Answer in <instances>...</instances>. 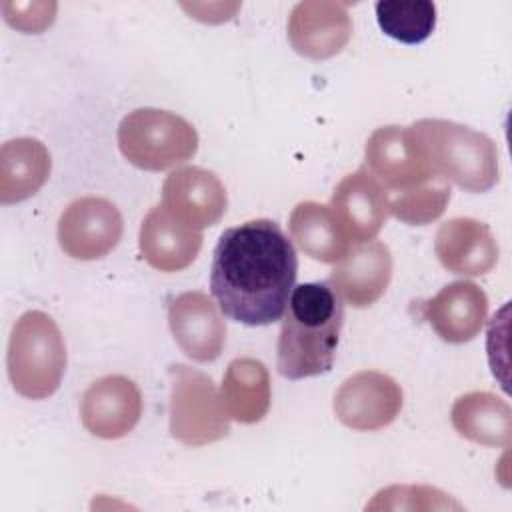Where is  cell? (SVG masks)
Segmentation results:
<instances>
[{"label":"cell","mask_w":512,"mask_h":512,"mask_svg":"<svg viewBox=\"0 0 512 512\" xmlns=\"http://www.w3.org/2000/svg\"><path fill=\"white\" fill-rule=\"evenodd\" d=\"M298 274V256L268 218L226 228L212 254L210 292L222 314L246 326H266L286 310Z\"/></svg>","instance_id":"cell-1"},{"label":"cell","mask_w":512,"mask_h":512,"mask_svg":"<svg viewBox=\"0 0 512 512\" xmlns=\"http://www.w3.org/2000/svg\"><path fill=\"white\" fill-rule=\"evenodd\" d=\"M344 306L328 282L294 286L278 336V372L288 380L320 376L332 370Z\"/></svg>","instance_id":"cell-2"},{"label":"cell","mask_w":512,"mask_h":512,"mask_svg":"<svg viewBox=\"0 0 512 512\" xmlns=\"http://www.w3.org/2000/svg\"><path fill=\"white\" fill-rule=\"evenodd\" d=\"M408 130L432 172L446 182L480 194L500 180L498 148L484 132L442 118H422Z\"/></svg>","instance_id":"cell-3"},{"label":"cell","mask_w":512,"mask_h":512,"mask_svg":"<svg viewBox=\"0 0 512 512\" xmlns=\"http://www.w3.org/2000/svg\"><path fill=\"white\" fill-rule=\"evenodd\" d=\"M6 366L14 390L24 398L44 400L60 388L66 372V344L52 316L28 310L16 320Z\"/></svg>","instance_id":"cell-4"},{"label":"cell","mask_w":512,"mask_h":512,"mask_svg":"<svg viewBox=\"0 0 512 512\" xmlns=\"http://www.w3.org/2000/svg\"><path fill=\"white\" fill-rule=\"evenodd\" d=\"M118 148L132 166L160 172L196 154L198 132L186 118L174 112L138 108L122 118Z\"/></svg>","instance_id":"cell-5"},{"label":"cell","mask_w":512,"mask_h":512,"mask_svg":"<svg viewBox=\"0 0 512 512\" xmlns=\"http://www.w3.org/2000/svg\"><path fill=\"white\" fill-rule=\"evenodd\" d=\"M170 376V434L186 446H206L230 432V416L214 382L186 364H172Z\"/></svg>","instance_id":"cell-6"},{"label":"cell","mask_w":512,"mask_h":512,"mask_svg":"<svg viewBox=\"0 0 512 512\" xmlns=\"http://www.w3.org/2000/svg\"><path fill=\"white\" fill-rule=\"evenodd\" d=\"M404 404L400 384L378 370L348 376L334 394L336 418L358 432L382 430L396 420Z\"/></svg>","instance_id":"cell-7"},{"label":"cell","mask_w":512,"mask_h":512,"mask_svg":"<svg viewBox=\"0 0 512 512\" xmlns=\"http://www.w3.org/2000/svg\"><path fill=\"white\" fill-rule=\"evenodd\" d=\"M122 214L108 198L82 196L70 202L58 220V244L76 260H98L122 238Z\"/></svg>","instance_id":"cell-8"},{"label":"cell","mask_w":512,"mask_h":512,"mask_svg":"<svg viewBox=\"0 0 512 512\" xmlns=\"http://www.w3.org/2000/svg\"><path fill=\"white\" fill-rule=\"evenodd\" d=\"M330 210L350 244L374 240L390 214L388 190L362 166L338 182Z\"/></svg>","instance_id":"cell-9"},{"label":"cell","mask_w":512,"mask_h":512,"mask_svg":"<svg viewBox=\"0 0 512 512\" xmlns=\"http://www.w3.org/2000/svg\"><path fill=\"white\" fill-rule=\"evenodd\" d=\"M368 172L392 192L410 190L432 178H440L428 166L420 146L408 128L380 126L364 148Z\"/></svg>","instance_id":"cell-10"},{"label":"cell","mask_w":512,"mask_h":512,"mask_svg":"<svg viewBox=\"0 0 512 512\" xmlns=\"http://www.w3.org/2000/svg\"><path fill=\"white\" fill-rule=\"evenodd\" d=\"M142 416V394L134 380L108 374L92 382L80 400L84 428L104 440H116L134 430Z\"/></svg>","instance_id":"cell-11"},{"label":"cell","mask_w":512,"mask_h":512,"mask_svg":"<svg viewBox=\"0 0 512 512\" xmlns=\"http://www.w3.org/2000/svg\"><path fill=\"white\" fill-rule=\"evenodd\" d=\"M162 206L180 222L202 230L220 222L228 206V194L212 170L182 166L166 176Z\"/></svg>","instance_id":"cell-12"},{"label":"cell","mask_w":512,"mask_h":512,"mask_svg":"<svg viewBox=\"0 0 512 512\" xmlns=\"http://www.w3.org/2000/svg\"><path fill=\"white\" fill-rule=\"evenodd\" d=\"M350 36L352 18L342 2L304 0L288 16V40L300 56L310 60L336 56Z\"/></svg>","instance_id":"cell-13"},{"label":"cell","mask_w":512,"mask_h":512,"mask_svg":"<svg viewBox=\"0 0 512 512\" xmlns=\"http://www.w3.org/2000/svg\"><path fill=\"white\" fill-rule=\"evenodd\" d=\"M328 284L352 308H368L386 292L392 278V254L380 240H368L334 262Z\"/></svg>","instance_id":"cell-14"},{"label":"cell","mask_w":512,"mask_h":512,"mask_svg":"<svg viewBox=\"0 0 512 512\" xmlns=\"http://www.w3.org/2000/svg\"><path fill=\"white\" fill-rule=\"evenodd\" d=\"M168 326L178 348L196 362H212L224 350V318L204 292L178 294L168 306Z\"/></svg>","instance_id":"cell-15"},{"label":"cell","mask_w":512,"mask_h":512,"mask_svg":"<svg viewBox=\"0 0 512 512\" xmlns=\"http://www.w3.org/2000/svg\"><path fill=\"white\" fill-rule=\"evenodd\" d=\"M486 314L488 296L470 280L450 282L434 298L422 304V316L432 330L450 344H464L478 336L486 322Z\"/></svg>","instance_id":"cell-16"},{"label":"cell","mask_w":512,"mask_h":512,"mask_svg":"<svg viewBox=\"0 0 512 512\" xmlns=\"http://www.w3.org/2000/svg\"><path fill=\"white\" fill-rule=\"evenodd\" d=\"M440 264L454 274L484 276L498 262V242L488 224L476 218H450L434 238Z\"/></svg>","instance_id":"cell-17"},{"label":"cell","mask_w":512,"mask_h":512,"mask_svg":"<svg viewBox=\"0 0 512 512\" xmlns=\"http://www.w3.org/2000/svg\"><path fill=\"white\" fill-rule=\"evenodd\" d=\"M202 240L200 230L174 218L162 204L150 208L138 234L144 260L160 272H180L188 268L196 260Z\"/></svg>","instance_id":"cell-18"},{"label":"cell","mask_w":512,"mask_h":512,"mask_svg":"<svg viewBox=\"0 0 512 512\" xmlns=\"http://www.w3.org/2000/svg\"><path fill=\"white\" fill-rule=\"evenodd\" d=\"M52 170L48 148L30 136L6 140L0 148V202L16 204L34 196Z\"/></svg>","instance_id":"cell-19"},{"label":"cell","mask_w":512,"mask_h":512,"mask_svg":"<svg viewBox=\"0 0 512 512\" xmlns=\"http://www.w3.org/2000/svg\"><path fill=\"white\" fill-rule=\"evenodd\" d=\"M220 396L232 420L240 424L260 422L272 400L270 374L264 362L250 356L234 358L224 372Z\"/></svg>","instance_id":"cell-20"},{"label":"cell","mask_w":512,"mask_h":512,"mask_svg":"<svg viewBox=\"0 0 512 512\" xmlns=\"http://www.w3.org/2000/svg\"><path fill=\"white\" fill-rule=\"evenodd\" d=\"M454 430L482 446H510L512 410L508 402L492 392H468L460 396L450 412Z\"/></svg>","instance_id":"cell-21"},{"label":"cell","mask_w":512,"mask_h":512,"mask_svg":"<svg viewBox=\"0 0 512 512\" xmlns=\"http://www.w3.org/2000/svg\"><path fill=\"white\" fill-rule=\"evenodd\" d=\"M288 230L306 256L324 264L338 262L352 246L340 232L330 206L312 200L294 206L288 218Z\"/></svg>","instance_id":"cell-22"},{"label":"cell","mask_w":512,"mask_h":512,"mask_svg":"<svg viewBox=\"0 0 512 512\" xmlns=\"http://www.w3.org/2000/svg\"><path fill=\"white\" fill-rule=\"evenodd\" d=\"M380 30L404 44L424 42L436 26V4L428 0H380L376 2Z\"/></svg>","instance_id":"cell-23"},{"label":"cell","mask_w":512,"mask_h":512,"mask_svg":"<svg viewBox=\"0 0 512 512\" xmlns=\"http://www.w3.org/2000/svg\"><path fill=\"white\" fill-rule=\"evenodd\" d=\"M450 196V184L444 178H432L410 190L388 192L390 214L410 226H426L444 214Z\"/></svg>","instance_id":"cell-24"}]
</instances>
